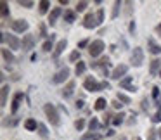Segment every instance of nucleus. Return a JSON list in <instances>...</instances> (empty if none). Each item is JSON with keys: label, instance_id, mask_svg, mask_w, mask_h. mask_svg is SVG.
<instances>
[{"label": "nucleus", "instance_id": "nucleus-1", "mask_svg": "<svg viewBox=\"0 0 161 140\" xmlns=\"http://www.w3.org/2000/svg\"><path fill=\"white\" fill-rule=\"evenodd\" d=\"M44 113H45V116H47V119L50 121L52 126H59V125H61V116H59V111H57V107L54 104H50V102L45 104Z\"/></svg>", "mask_w": 161, "mask_h": 140}, {"label": "nucleus", "instance_id": "nucleus-2", "mask_svg": "<svg viewBox=\"0 0 161 140\" xmlns=\"http://www.w3.org/2000/svg\"><path fill=\"white\" fill-rule=\"evenodd\" d=\"M70 75H71V69L68 68V66H64V68H61V69L50 78V83H52V85H61V83H64L66 80L70 78Z\"/></svg>", "mask_w": 161, "mask_h": 140}, {"label": "nucleus", "instance_id": "nucleus-3", "mask_svg": "<svg viewBox=\"0 0 161 140\" xmlns=\"http://www.w3.org/2000/svg\"><path fill=\"white\" fill-rule=\"evenodd\" d=\"M0 40H2V43H7V45H9V48H12V50H19V48L23 47V45H21L23 42L16 35H7V33H2Z\"/></svg>", "mask_w": 161, "mask_h": 140}, {"label": "nucleus", "instance_id": "nucleus-4", "mask_svg": "<svg viewBox=\"0 0 161 140\" xmlns=\"http://www.w3.org/2000/svg\"><path fill=\"white\" fill-rule=\"evenodd\" d=\"M104 48H106V45H104L102 40H94V42L88 45V54H90L92 57H99L100 54L104 52Z\"/></svg>", "mask_w": 161, "mask_h": 140}, {"label": "nucleus", "instance_id": "nucleus-5", "mask_svg": "<svg viewBox=\"0 0 161 140\" xmlns=\"http://www.w3.org/2000/svg\"><path fill=\"white\" fill-rule=\"evenodd\" d=\"M83 88H85L87 92H100V90H102V85H100V81H97L95 78L88 76V78L85 80V83H83Z\"/></svg>", "mask_w": 161, "mask_h": 140}, {"label": "nucleus", "instance_id": "nucleus-6", "mask_svg": "<svg viewBox=\"0 0 161 140\" xmlns=\"http://www.w3.org/2000/svg\"><path fill=\"white\" fill-rule=\"evenodd\" d=\"M130 62L135 66V68H140L144 64V50L140 47H135L133 52H132V57H130Z\"/></svg>", "mask_w": 161, "mask_h": 140}, {"label": "nucleus", "instance_id": "nucleus-7", "mask_svg": "<svg viewBox=\"0 0 161 140\" xmlns=\"http://www.w3.org/2000/svg\"><path fill=\"white\" fill-rule=\"evenodd\" d=\"M28 28H30V24H28L26 19H14V21H11V30L16 31V33H24V31H28Z\"/></svg>", "mask_w": 161, "mask_h": 140}, {"label": "nucleus", "instance_id": "nucleus-8", "mask_svg": "<svg viewBox=\"0 0 161 140\" xmlns=\"http://www.w3.org/2000/svg\"><path fill=\"white\" fill-rule=\"evenodd\" d=\"M126 73H128V66H126V64H120V66H116V68L113 69V73H111V78L118 80V81H121V80L126 76Z\"/></svg>", "mask_w": 161, "mask_h": 140}, {"label": "nucleus", "instance_id": "nucleus-9", "mask_svg": "<svg viewBox=\"0 0 161 140\" xmlns=\"http://www.w3.org/2000/svg\"><path fill=\"white\" fill-rule=\"evenodd\" d=\"M99 24H97V18L95 14H85V18H83V28H87V30H94V28H97Z\"/></svg>", "mask_w": 161, "mask_h": 140}, {"label": "nucleus", "instance_id": "nucleus-10", "mask_svg": "<svg viewBox=\"0 0 161 140\" xmlns=\"http://www.w3.org/2000/svg\"><path fill=\"white\" fill-rule=\"evenodd\" d=\"M23 101H24V93H23V92H18L16 95H14V99H12V104H11V113H12V114L18 113V109L21 107Z\"/></svg>", "mask_w": 161, "mask_h": 140}, {"label": "nucleus", "instance_id": "nucleus-11", "mask_svg": "<svg viewBox=\"0 0 161 140\" xmlns=\"http://www.w3.org/2000/svg\"><path fill=\"white\" fill-rule=\"evenodd\" d=\"M23 50L24 52H30V50H33V47H35V36L33 35H24L23 36Z\"/></svg>", "mask_w": 161, "mask_h": 140}, {"label": "nucleus", "instance_id": "nucleus-12", "mask_svg": "<svg viewBox=\"0 0 161 140\" xmlns=\"http://www.w3.org/2000/svg\"><path fill=\"white\" fill-rule=\"evenodd\" d=\"M62 14H64V12H62L61 7H54V9L50 10V14H49V24H50V26H56L57 19L61 18Z\"/></svg>", "mask_w": 161, "mask_h": 140}, {"label": "nucleus", "instance_id": "nucleus-13", "mask_svg": "<svg viewBox=\"0 0 161 140\" xmlns=\"http://www.w3.org/2000/svg\"><path fill=\"white\" fill-rule=\"evenodd\" d=\"M147 50L151 54H154V56H159V54H161V45L158 43L152 36H149V38H147Z\"/></svg>", "mask_w": 161, "mask_h": 140}, {"label": "nucleus", "instance_id": "nucleus-14", "mask_svg": "<svg viewBox=\"0 0 161 140\" xmlns=\"http://www.w3.org/2000/svg\"><path fill=\"white\" fill-rule=\"evenodd\" d=\"M68 47V40H59L56 45V48H54V59H59V56H61L62 52H64V48Z\"/></svg>", "mask_w": 161, "mask_h": 140}, {"label": "nucleus", "instance_id": "nucleus-15", "mask_svg": "<svg viewBox=\"0 0 161 140\" xmlns=\"http://www.w3.org/2000/svg\"><path fill=\"white\" fill-rule=\"evenodd\" d=\"M159 71H161V59H152L151 64H149V73H151L152 76L154 75H159Z\"/></svg>", "mask_w": 161, "mask_h": 140}, {"label": "nucleus", "instance_id": "nucleus-16", "mask_svg": "<svg viewBox=\"0 0 161 140\" xmlns=\"http://www.w3.org/2000/svg\"><path fill=\"white\" fill-rule=\"evenodd\" d=\"M74 87H76V83H74V81H68V85H66L64 90H62V97H64V99H68V97L73 95Z\"/></svg>", "mask_w": 161, "mask_h": 140}, {"label": "nucleus", "instance_id": "nucleus-17", "mask_svg": "<svg viewBox=\"0 0 161 140\" xmlns=\"http://www.w3.org/2000/svg\"><path fill=\"white\" fill-rule=\"evenodd\" d=\"M2 57H4L5 62H16V57H14L12 52H9V48H2Z\"/></svg>", "mask_w": 161, "mask_h": 140}, {"label": "nucleus", "instance_id": "nucleus-18", "mask_svg": "<svg viewBox=\"0 0 161 140\" xmlns=\"http://www.w3.org/2000/svg\"><path fill=\"white\" fill-rule=\"evenodd\" d=\"M106 105H108V101H106L104 97H99V99L95 101V104H94V109L95 111H104Z\"/></svg>", "mask_w": 161, "mask_h": 140}, {"label": "nucleus", "instance_id": "nucleus-19", "mask_svg": "<svg viewBox=\"0 0 161 140\" xmlns=\"http://www.w3.org/2000/svg\"><path fill=\"white\" fill-rule=\"evenodd\" d=\"M24 128H26L28 131H35L36 128H38V123H36L33 118H28L26 121H24Z\"/></svg>", "mask_w": 161, "mask_h": 140}, {"label": "nucleus", "instance_id": "nucleus-20", "mask_svg": "<svg viewBox=\"0 0 161 140\" xmlns=\"http://www.w3.org/2000/svg\"><path fill=\"white\" fill-rule=\"evenodd\" d=\"M62 18H64L66 23H74L76 21V14H74V10H64V14H62Z\"/></svg>", "mask_w": 161, "mask_h": 140}, {"label": "nucleus", "instance_id": "nucleus-21", "mask_svg": "<svg viewBox=\"0 0 161 140\" xmlns=\"http://www.w3.org/2000/svg\"><path fill=\"white\" fill-rule=\"evenodd\" d=\"M99 128H102V125L99 123V119H97V118H92L90 121H88V130H90V131H94V133H95Z\"/></svg>", "mask_w": 161, "mask_h": 140}, {"label": "nucleus", "instance_id": "nucleus-22", "mask_svg": "<svg viewBox=\"0 0 161 140\" xmlns=\"http://www.w3.org/2000/svg\"><path fill=\"white\" fill-rule=\"evenodd\" d=\"M109 64V57H100L99 61H95V62H92V68H94V69H97V68H102V66H108Z\"/></svg>", "mask_w": 161, "mask_h": 140}, {"label": "nucleus", "instance_id": "nucleus-23", "mask_svg": "<svg viewBox=\"0 0 161 140\" xmlns=\"http://www.w3.org/2000/svg\"><path fill=\"white\" fill-rule=\"evenodd\" d=\"M0 10H2V19H9V16H11V10H9V5H7V2H2L0 4Z\"/></svg>", "mask_w": 161, "mask_h": 140}, {"label": "nucleus", "instance_id": "nucleus-24", "mask_svg": "<svg viewBox=\"0 0 161 140\" xmlns=\"http://www.w3.org/2000/svg\"><path fill=\"white\" fill-rule=\"evenodd\" d=\"M85 69H87V64H85L83 61L76 62V68H74V75H76V76H82L83 73H85Z\"/></svg>", "mask_w": 161, "mask_h": 140}, {"label": "nucleus", "instance_id": "nucleus-25", "mask_svg": "<svg viewBox=\"0 0 161 140\" xmlns=\"http://www.w3.org/2000/svg\"><path fill=\"white\" fill-rule=\"evenodd\" d=\"M49 9H50V2H47V0H42V2H38V10H40V14H47Z\"/></svg>", "mask_w": 161, "mask_h": 140}, {"label": "nucleus", "instance_id": "nucleus-26", "mask_svg": "<svg viewBox=\"0 0 161 140\" xmlns=\"http://www.w3.org/2000/svg\"><path fill=\"white\" fill-rule=\"evenodd\" d=\"M7 95H9V85H4V87H2V101H0V105H2V107L7 104Z\"/></svg>", "mask_w": 161, "mask_h": 140}, {"label": "nucleus", "instance_id": "nucleus-27", "mask_svg": "<svg viewBox=\"0 0 161 140\" xmlns=\"http://www.w3.org/2000/svg\"><path fill=\"white\" fill-rule=\"evenodd\" d=\"M156 107H158V111L154 113V116L151 118V121L152 123H161V102H156Z\"/></svg>", "mask_w": 161, "mask_h": 140}, {"label": "nucleus", "instance_id": "nucleus-28", "mask_svg": "<svg viewBox=\"0 0 161 140\" xmlns=\"http://www.w3.org/2000/svg\"><path fill=\"white\" fill-rule=\"evenodd\" d=\"M116 101H120V102H123V104H132V99L126 93H121V92H118L116 93Z\"/></svg>", "mask_w": 161, "mask_h": 140}, {"label": "nucleus", "instance_id": "nucleus-29", "mask_svg": "<svg viewBox=\"0 0 161 140\" xmlns=\"http://www.w3.org/2000/svg\"><path fill=\"white\" fill-rule=\"evenodd\" d=\"M121 5H123V2H114V5H113V12H111V18L113 19H116L118 18V14H120V9H121Z\"/></svg>", "mask_w": 161, "mask_h": 140}, {"label": "nucleus", "instance_id": "nucleus-30", "mask_svg": "<svg viewBox=\"0 0 161 140\" xmlns=\"http://www.w3.org/2000/svg\"><path fill=\"white\" fill-rule=\"evenodd\" d=\"M38 135L42 137V138H49V130L44 123H38Z\"/></svg>", "mask_w": 161, "mask_h": 140}, {"label": "nucleus", "instance_id": "nucleus-31", "mask_svg": "<svg viewBox=\"0 0 161 140\" xmlns=\"http://www.w3.org/2000/svg\"><path fill=\"white\" fill-rule=\"evenodd\" d=\"M120 87L125 88V90H128V88H132V76H125V78L120 81Z\"/></svg>", "mask_w": 161, "mask_h": 140}, {"label": "nucleus", "instance_id": "nucleus-32", "mask_svg": "<svg viewBox=\"0 0 161 140\" xmlns=\"http://www.w3.org/2000/svg\"><path fill=\"white\" fill-rule=\"evenodd\" d=\"M82 140H100V135L99 133H94V131H88L82 137Z\"/></svg>", "mask_w": 161, "mask_h": 140}, {"label": "nucleus", "instance_id": "nucleus-33", "mask_svg": "<svg viewBox=\"0 0 161 140\" xmlns=\"http://www.w3.org/2000/svg\"><path fill=\"white\" fill-rule=\"evenodd\" d=\"M123 118H125V113H118V114H114L113 125H114V126H120V125L123 123Z\"/></svg>", "mask_w": 161, "mask_h": 140}, {"label": "nucleus", "instance_id": "nucleus-34", "mask_svg": "<svg viewBox=\"0 0 161 140\" xmlns=\"http://www.w3.org/2000/svg\"><path fill=\"white\" fill-rule=\"evenodd\" d=\"M52 42H54V40L50 38V40H47V42L44 43V47H42V48H44V52H50L52 48H56V47H54V43H52Z\"/></svg>", "mask_w": 161, "mask_h": 140}, {"label": "nucleus", "instance_id": "nucleus-35", "mask_svg": "<svg viewBox=\"0 0 161 140\" xmlns=\"http://www.w3.org/2000/svg\"><path fill=\"white\" fill-rule=\"evenodd\" d=\"M74 128H76L78 131H83V128H85V119L83 118L76 119V121H74Z\"/></svg>", "mask_w": 161, "mask_h": 140}, {"label": "nucleus", "instance_id": "nucleus-36", "mask_svg": "<svg viewBox=\"0 0 161 140\" xmlns=\"http://www.w3.org/2000/svg\"><path fill=\"white\" fill-rule=\"evenodd\" d=\"M95 18H97V24H102L104 23V9H99L95 12Z\"/></svg>", "mask_w": 161, "mask_h": 140}, {"label": "nucleus", "instance_id": "nucleus-37", "mask_svg": "<svg viewBox=\"0 0 161 140\" xmlns=\"http://www.w3.org/2000/svg\"><path fill=\"white\" fill-rule=\"evenodd\" d=\"M70 61L71 62H80V50H73V52L70 54Z\"/></svg>", "mask_w": 161, "mask_h": 140}, {"label": "nucleus", "instance_id": "nucleus-38", "mask_svg": "<svg viewBox=\"0 0 161 140\" xmlns=\"http://www.w3.org/2000/svg\"><path fill=\"white\" fill-rule=\"evenodd\" d=\"M156 135H158V130H154V128H149L147 130V140H158Z\"/></svg>", "mask_w": 161, "mask_h": 140}, {"label": "nucleus", "instance_id": "nucleus-39", "mask_svg": "<svg viewBox=\"0 0 161 140\" xmlns=\"http://www.w3.org/2000/svg\"><path fill=\"white\" fill-rule=\"evenodd\" d=\"M87 7H88L87 2H78V4H76V12H83Z\"/></svg>", "mask_w": 161, "mask_h": 140}, {"label": "nucleus", "instance_id": "nucleus-40", "mask_svg": "<svg viewBox=\"0 0 161 140\" xmlns=\"http://www.w3.org/2000/svg\"><path fill=\"white\" fill-rule=\"evenodd\" d=\"M19 5H21V7H26V9H31V7H33V2H30V0H19Z\"/></svg>", "mask_w": 161, "mask_h": 140}, {"label": "nucleus", "instance_id": "nucleus-41", "mask_svg": "<svg viewBox=\"0 0 161 140\" xmlns=\"http://www.w3.org/2000/svg\"><path fill=\"white\" fill-rule=\"evenodd\" d=\"M40 36H42V38H47V26H45V24H44V23H42V24H40Z\"/></svg>", "mask_w": 161, "mask_h": 140}, {"label": "nucleus", "instance_id": "nucleus-42", "mask_svg": "<svg viewBox=\"0 0 161 140\" xmlns=\"http://www.w3.org/2000/svg\"><path fill=\"white\" fill-rule=\"evenodd\" d=\"M90 43H92L90 40H88V38H85V40H82V42H78V48H85L87 45H90Z\"/></svg>", "mask_w": 161, "mask_h": 140}, {"label": "nucleus", "instance_id": "nucleus-43", "mask_svg": "<svg viewBox=\"0 0 161 140\" xmlns=\"http://www.w3.org/2000/svg\"><path fill=\"white\" fill-rule=\"evenodd\" d=\"M159 97V87H152V99Z\"/></svg>", "mask_w": 161, "mask_h": 140}, {"label": "nucleus", "instance_id": "nucleus-44", "mask_svg": "<svg viewBox=\"0 0 161 140\" xmlns=\"http://www.w3.org/2000/svg\"><path fill=\"white\" fill-rule=\"evenodd\" d=\"M128 31H130L132 35L135 33V21H132V23H130V26H128Z\"/></svg>", "mask_w": 161, "mask_h": 140}, {"label": "nucleus", "instance_id": "nucleus-45", "mask_svg": "<svg viewBox=\"0 0 161 140\" xmlns=\"http://www.w3.org/2000/svg\"><path fill=\"white\" fill-rule=\"evenodd\" d=\"M100 85H102V90H109V88H111V85H109L108 81H100Z\"/></svg>", "mask_w": 161, "mask_h": 140}, {"label": "nucleus", "instance_id": "nucleus-46", "mask_svg": "<svg viewBox=\"0 0 161 140\" xmlns=\"http://www.w3.org/2000/svg\"><path fill=\"white\" fill-rule=\"evenodd\" d=\"M113 107H114V109H121L123 104H120V101H114V102H113Z\"/></svg>", "mask_w": 161, "mask_h": 140}, {"label": "nucleus", "instance_id": "nucleus-47", "mask_svg": "<svg viewBox=\"0 0 161 140\" xmlns=\"http://www.w3.org/2000/svg\"><path fill=\"white\" fill-rule=\"evenodd\" d=\"M142 109H144V111H147V109H149V104H147V99H144V101H142Z\"/></svg>", "mask_w": 161, "mask_h": 140}, {"label": "nucleus", "instance_id": "nucleus-48", "mask_svg": "<svg viewBox=\"0 0 161 140\" xmlns=\"http://www.w3.org/2000/svg\"><path fill=\"white\" fill-rule=\"evenodd\" d=\"M83 105H85L83 101H76V109H83Z\"/></svg>", "mask_w": 161, "mask_h": 140}, {"label": "nucleus", "instance_id": "nucleus-49", "mask_svg": "<svg viewBox=\"0 0 161 140\" xmlns=\"http://www.w3.org/2000/svg\"><path fill=\"white\" fill-rule=\"evenodd\" d=\"M156 33H158V35H161V23L156 26Z\"/></svg>", "mask_w": 161, "mask_h": 140}, {"label": "nucleus", "instance_id": "nucleus-50", "mask_svg": "<svg viewBox=\"0 0 161 140\" xmlns=\"http://www.w3.org/2000/svg\"><path fill=\"white\" fill-rule=\"evenodd\" d=\"M114 135V130H108V137H113Z\"/></svg>", "mask_w": 161, "mask_h": 140}, {"label": "nucleus", "instance_id": "nucleus-51", "mask_svg": "<svg viewBox=\"0 0 161 140\" xmlns=\"http://www.w3.org/2000/svg\"><path fill=\"white\" fill-rule=\"evenodd\" d=\"M158 137H159V140H161V128L158 130Z\"/></svg>", "mask_w": 161, "mask_h": 140}, {"label": "nucleus", "instance_id": "nucleus-52", "mask_svg": "<svg viewBox=\"0 0 161 140\" xmlns=\"http://www.w3.org/2000/svg\"><path fill=\"white\" fill-rule=\"evenodd\" d=\"M159 78H161V71H159Z\"/></svg>", "mask_w": 161, "mask_h": 140}]
</instances>
